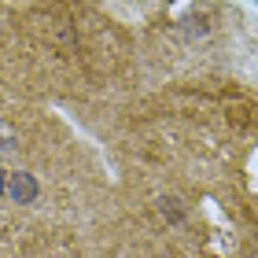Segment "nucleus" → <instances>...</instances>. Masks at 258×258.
<instances>
[{
  "mask_svg": "<svg viewBox=\"0 0 258 258\" xmlns=\"http://www.w3.org/2000/svg\"><path fill=\"white\" fill-rule=\"evenodd\" d=\"M8 196L15 199V203H33V199H37V181L30 177V173H11L8 177Z\"/></svg>",
  "mask_w": 258,
  "mask_h": 258,
  "instance_id": "f257e3e1",
  "label": "nucleus"
},
{
  "mask_svg": "<svg viewBox=\"0 0 258 258\" xmlns=\"http://www.w3.org/2000/svg\"><path fill=\"white\" fill-rule=\"evenodd\" d=\"M159 210H162V214H166L170 221H181V218H184V210L177 207V199H166V196L159 199Z\"/></svg>",
  "mask_w": 258,
  "mask_h": 258,
  "instance_id": "f03ea898",
  "label": "nucleus"
},
{
  "mask_svg": "<svg viewBox=\"0 0 258 258\" xmlns=\"http://www.w3.org/2000/svg\"><path fill=\"white\" fill-rule=\"evenodd\" d=\"M4 192H8V173L0 170V196H4Z\"/></svg>",
  "mask_w": 258,
  "mask_h": 258,
  "instance_id": "7ed1b4c3",
  "label": "nucleus"
}]
</instances>
